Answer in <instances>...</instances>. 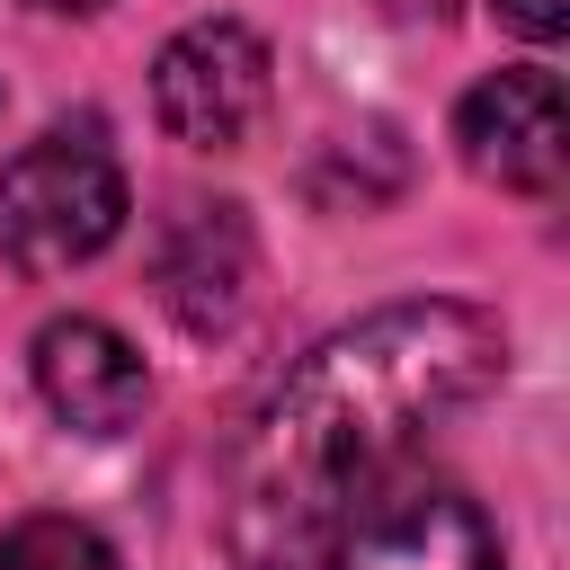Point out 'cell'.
Returning a JSON list of instances; mask_svg holds the SVG:
<instances>
[{"label": "cell", "mask_w": 570, "mask_h": 570, "mask_svg": "<svg viewBox=\"0 0 570 570\" xmlns=\"http://www.w3.org/2000/svg\"><path fill=\"white\" fill-rule=\"evenodd\" d=\"M116 232H125V160L98 116L45 125L0 169V258L18 276H62L98 258Z\"/></svg>", "instance_id": "7a4b0ae2"}, {"label": "cell", "mask_w": 570, "mask_h": 570, "mask_svg": "<svg viewBox=\"0 0 570 570\" xmlns=\"http://www.w3.org/2000/svg\"><path fill=\"white\" fill-rule=\"evenodd\" d=\"M499 374H508V330L472 303H392L330 330L232 445V481H223L232 561L321 570L338 525Z\"/></svg>", "instance_id": "6da1fadb"}, {"label": "cell", "mask_w": 570, "mask_h": 570, "mask_svg": "<svg viewBox=\"0 0 570 570\" xmlns=\"http://www.w3.org/2000/svg\"><path fill=\"white\" fill-rule=\"evenodd\" d=\"M36 9H98V0H36Z\"/></svg>", "instance_id": "30bf717a"}, {"label": "cell", "mask_w": 570, "mask_h": 570, "mask_svg": "<svg viewBox=\"0 0 570 570\" xmlns=\"http://www.w3.org/2000/svg\"><path fill=\"white\" fill-rule=\"evenodd\" d=\"M0 570H125V561L80 517H27V525L0 534Z\"/></svg>", "instance_id": "ba28073f"}, {"label": "cell", "mask_w": 570, "mask_h": 570, "mask_svg": "<svg viewBox=\"0 0 570 570\" xmlns=\"http://www.w3.org/2000/svg\"><path fill=\"white\" fill-rule=\"evenodd\" d=\"M36 392H45V410H53L62 428H80V436H125V428L142 419V401H151V374H142V356H134L107 321L71 312V321H45V330H36Z\"/></svg>", "instance_id": "52a82bcc"}, {"label": "cell", "mask_w": 570, "mask_h": 570, "mask_svg": "<svg viewBox=\"0 0 570 570\" xmlns=\"http://www.w3.org/2000/svg\"><path fill=\"white\" fill-rule=\"evenodd\" d=\"M151 285L169 303L178 330L196 338H223L249 294H258V240L240 223V205H178L160 223V249H151Z\"/></svg>", "instance_id": "8992f818"}, {"label": "cell", "mask_w": 570, "mask_h": 570, "mask_svg": "<svg viewBox=\"0 0 570 570\" xmlns=\"http://www.w3.org/2000/svg\"><path fill=\"white\" fill-rule=\"evenodd\" d=\"M151 107L178 142L196 151H232L258 107H267V45L240 27V18H196L160 45L151 62Z\"/></svg>", "instance_id": "277c9868"}, {"label": "cell", "mask_w": 570, "mask_h": 570, "mask_svg": "<svg viewBox=\"0 0 570 570\" xmlns=\"http://www.w3.org/2000/svg\"><path fill=\"white\" fill-rule=\"evenodd\" d=\"M499 18L525 27V36H561L570 27V0H499Z\"/></svg>", "instance_id": "9c48e42d"}, {"label": "cell", "mask_w": 570, "mask_h": 570, "mask_svg": "<svg viewBox=\"0 0 570 570\" xmlns=\"http://www.w3.org/2000/svg\"><path fill=\"white\" fill-rule=\"evenodd\" d=\"M454 142H463V169L508 187V196H552L561 169H570V116H561V71L543 62H517V71H490L463 107H454Z\"/></svg>", "instance_id": "5b68a950"}, {"label": "cell", "mask_w": 570, "mask_h": 570, "mask_svg": "<svg viewBox=\"0 0 570 570\" xmlns=\"http://www.w3.org/2000/svg\"><path fill=\"white\" fill-rule=\"evenodd\" d=\"M330 570H499L490 517L454 481L392 472L330 543Z\"/></svg>", "instance_id": "3957f363"}]
</instances>
